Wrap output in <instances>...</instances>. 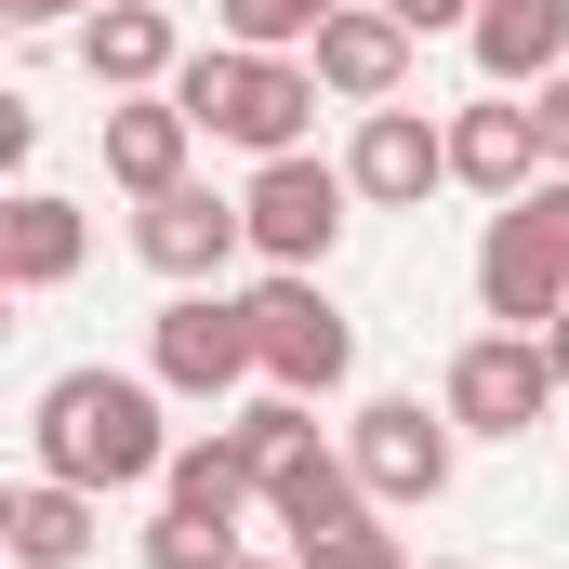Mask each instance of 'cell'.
Masks as SVG:
<instances>
[{"label": "cell", "instance_id": "6da1fadb", "mask_svg": "<svg viewBox=\"0 0 569 569\" xmlns=\"http://www.w3.org/2000/svg\"><path fill=\"white\" fill-rule=\"evenodd\" d=\"M159 371H107V358H80V371H53L40 398H27V463L40 477H67V490H159L172 477V450L186 437L159 425Z\"/></svg>", "mask_w": 569, "mask_h": 569}, {"label": "cell", "instance_id": "7a4b0ae2", "mask_svg": "<svg viewBox=\"0 0 569 569\" xmlns=\"http://www.w3.org/2000/svg\"><path fill=\"white\" fill-rule=\"evenodd\" d=\"M172 107L212 146H239V159H291L318 133V67L305 53H252V40H199L172 67Z\"/></svg>", "mask_w": 569, "mask_h": 569}, {"label": "cell", "instance_id": "3957f363", "mask_svg": "<svg viewBox=\"0 0 569 569\" xmlns=\"http://www.w3.org/2000/svg\"><path fill=\"white\" fill-rule=\"evenodd\" d=\"M239 212H252V252H266V266H305V279H318V266L345 252V212H358V186H345V159L291 146V159H252Z\"/></svg>", "mask_w": 569, "mask_h": 569}, {"label": "cell", "instance_id": "277c9868", "mask_svg": "<svg viewBox=\"0 0 569 569\" xmlns=\"http://www.w3.org/2000/svg\"><path fill=\"white\" fill-rule=\"evenodd\" d=\"M239 305H252V345H266V385L279 398H331L358 371V318L305 279V266H266V291H239Z\"/></svg>", "mask_w": 569, "mask_h": 569}, {"label": "cell", "instance_id": "5b68a950", "mask_svg": "<svg viewBox=\"0 0 569 569\" xmlns=\"http://www.w3.org/2000/svg\"><path fill=\"white\" fill-rule=\"evenodd\" d=\"M557 358H543V331H477V345H450V385H437V411L463 437H530L557 411Z\"/></svg>", "mask_w": 569, "mask_h": 569}, {"label": "cell", "instance_id": "8992f818", "mask_svg": "<svg viewBox=\"0 0 569 569\" xmlns=\"http://www.w3.org/2000/svg\"><path fill=\"white\" fill-rule=\"evenodd\" d=\"M146 371H159L172 398H239V385L266 371L252 305H226V291H172V305L146 318Z\"/></svg>", "mask_w": 569, "mask_h": 569}, {"label": "cell", "instance_id": "52a82bcc", "mask_svg": "<svg viewBox=\"0 0 569 569\" xmlns=\"http://www.w3.org/2000/svg\"><path fill=\"white\" fill-rule=\"evenodd\" d=\"M345 186H358V212H425L437 186H450V120H425V107H358Z\"/></svg>", "mask_w": 569, "mask_h": 569}, {"label": "cell", "instance_id": "ba28073f", "mask_svg": "<svg viewBox=\"0 0 569 569\" xmlns=\"http://www.w3.org/2000/svg\"><path fill=\"white\" fill-rule=\"evenodd\" d=\"M345 450H358L371 503H437V490H450V463H463V425L425 411V398H371V411L345 425Z\"/></svg>", "mask_w": 569, "mask_h": 569}, {"label": "cell", "instance_id": "9c48e42d", "mask_svg": "<svg viewBox=\"0 0 569 569\" xmlns=\"http://www.w3.org/2000/svg\"><path fill=\"white\" fill-rule=\"evenodd\" d=\"M133 252H146L172 291H212V279H226V252H252V212L212 199V186L186 172L172 199H133Z\"/></svg>", "mask_w": 569, "mask_h": 569}, {"label": "cell", "instance_id": "30bf717a", "mask_svg": "<svg viewBox=\"0 0 569 569\" xmlns=\"http://www.w3.org/2000/svg\"><path fill=\"white\" fill-rule=\"evenodd\" d=\"M477 305H490L503 331H543V318L569 305V252H557V226H543L530 199L490 212V239H477Z\"/></svg>", "mask_w": 569, "mask_h": 569}, {"label": "cell", "instance_id": "8fae6325", "mask_svg": "<svg viewBox=\"0 0 569 569\" xmlns=\"http://www.w3.org/2000/svg\"><path fill=\"white\" fill-rule=\"evenodd\" d=\"M305 67H318L331 107H398V93H411V27H398L385 0H345V13L305 40Z\"/></svg>", "mask_w": 569, "mask_h": 569}, {"label": "cell", "instance_id": "7c38bea8", "mask_svg": "<svg viewBox=\"0 0 569 569\" xmlns=\"http://www.w3.org/2000/svg\"><path fill=\"white\" fill-rule=\"evenodd\" d=\"M450 186H477L490 212H503V199H530V186H543V107H517V93L450 107Z\"/></svg>", "mask_w": 569, "mask_h": 569}, {"label": "cell", "instance_id": "4fadbf2b", "mask_svg": "<svg viewBox=\"0 0 569 569\" xmlns=\"http://www.w3.org/2000/svg\"><path fill=\"white\" fill-rule=\"evenodd\" d=\"M93 146H107V186H120V199H172V186H186V146H199V120H186L172 93H107Z\"/></svg>", "mask_w": 569, "mask_h": 569}, {"label": "cell", "instance_id": "5bb4252c", "mask_svg": "<svg viewBox=\"0 0 569 569\" xmlns=\"http://www.w3.org/2000/svg\"><path fill=\"white\" fill-rule=\"evenodd\" d=\"M80 266H93V212L53 186H13L0 199V291H67Z\"/></svg>", "mask_w": 569, "mask_h": 569}, {"label": "cell", "instance_id": "9a60e30c", "mask_svg": "<svg viewBox=\"0 0 569 569\" xmlns=\"http://www.w3.org/2000/svg\"><path fill=\"white\" fill-rule=\"evenodd\" d=\"M463 53H477L490 93H543V80L569 67V0H477Z\"/></svg>", "mask_w": 569, "mask_h": 569}, {"label": "cell", "instance_id": "2e32d148", "mask_svg": "<svg viewBox=\"0 0 569 569\" xmlns=\"http://www.w3.org/2000/svg\"><path fill=\"white\" fill-rule=\"evenodd\" d=\"M80 67H93V93H172L186 27L159 0H107V13H80Z\"/></svg>", "mask_w": 569, "mask_h": 569}, {"label": "cell", "instance_id": "e0dca14e", "mask_svg": "<svg viewBox=\"0 0 569 569\" xmlns=\"http://www.w3.org/2000/svg\"><path fill=\"white\" fill-rule=\"evenodd\" d=\"M93 530H107V490H67V477H40V463H27V490L0 503L13 569H80V557H93Z\"/></svg>", "mask_w": 569, "mask_h": 569}, {"label": "cell", "instance_id": "ac0fdd59", "mask_svg": "<svg viewBox=\"0 0 569 569\" xmlns=\"http://www.w3.org/2000/svg\"><path fill=\"white\" fill-rule=\"evenodd\" d=\"M266 517H279L291 543H331V530H358V517H371V477H358V450H305L279 490H266Z\"/></svg>", "mask_w": 569, "mask_h": 569}, {"label": "cell", "instance_id": "d6986e66", "mask_svg": "<svg viewBox=\"0 0 569 569\" xmlns=\"http://www.w3.org/2000/svg\"><path fill=\"white\" fill-rule=\"evenodd\" d=\"M159 503H199V517H226V530H239V517H266V477L239 463V437L212 425V437H186V450H172V477H159Z\"/></svg>", "mask_w": 569, "mask_h": 569}, {"label": "cell", "instance_id": "ffe728a7", "mask_svg": "<svg viewBox=\"0 0 569 569\" xmlns=\"http://www.w3.org/2000/svg\"><path fill=\"white\" fill-rule=\"evenodd\" d=\"M226 437H239V463H252V477H266V490H279L291 463H305V450H318V398H279V385H266V398H252V411H226Z\"/></svg>", "mask_w": 569, "mask_h": 569}, {"label": "cell", "instance_id": "44dd1931", "mask_svg": "<svg viewBox=\"0 0 569 569\" xmlns=\"http://www.w3.org/2000/svg\"><path fill=\"white\" fill-rule=\"evenodd\" d=\"M345 0H212V40H252V53H305Z\"/></svg>", "mask_w": 569, "mask_h": 569}, {"label": "cell", "instance_id": "7402d4cb", "mask_svg": "<svg viewBox=\"0 0 569 569\" xmlns=\"http://www.w3.org/2000/svg\"><path fill=\"white\" fill-rule=\"evenodd\" d=\"M146 569H239V530L199 517V503H159L146 517Z\"/></svg>", "mask_w": 569, "mask_h": 569}, {"label": "cell", "instance_id": "603a6c76", "mask_svg": "<svg viewBox=\"0 0 569 569\" xmlns=\"http://www.w3.org/2000/svg\"><path fill=\"white\" fill-rule=\"evenodd\" d=\"M291 557H305V569H411V543L358 517V530H331V543H291Z\"/></svg>", "mask_w": 569, "mask_h": 569}, {"label": "cell", "instance_id": "cb8c5ba5", "mask_svg": "<svg viewBox=\"0 0 569 569\" xmlns=\"http://www.w3.org/2000/svg\"><path fill=\"white\" fill-rule=\"evenodd\" d=\"M530 107H543V172H569V67L543 80V93H530Z\"/></svg>", "mask_w": 569, "mask_h": 569}, {"label": "cell", "instance_id": "d4e9b609", "mask_svg": "<svg viewBox=\"0 0 569 569\" xmlns=\"http://www.w3.org/2000/svg\"><path fill=\"white\" fill-rule=\"evenodd\" d=\"M40 159V120H27V93H0V172H27Z\"/></svg>", "mask_w": 569, "mask_h": 569}, {"label": "cell", "instance_id": "484cf974", "mask_svg": "<svg viewBox=\"0 0 569 569\" xmlns=\"http://www.w3.org/2000/svg\"><path fill=\"white\" fill-rule=\"evenodd\" d=\"M385 13H398L411 40H437V27H477V0H385Z\"/></svg>", "mask_w": 569, "mask_h": 569}, {"label": "cell", "instance_id": "4316f807", "mask_svg": "<svg viewBox=\"0 0 569 569\" xmlns=\"http://www.w3.org/2000/svg\"><path fill=\"white\" fill-rule=\"evenodd\" d=\"M13 27H80V13H107V0H0Z\"/></svg>", "mask_w": 569, "mask_h": 569}, {"label": "cell", "instance_id": "83f0119b", "mask_svg": "<svg viewBox=\"0 0 569 569\" xmlns=\"http://www.w3.org/2000/svg\"><path fill=\"white\" fill-rule=\"evenodd\" d=\"M530 212L557 226V252H569V172H543V186H530Z\"/></svg>", "mask_w": 569, "mask_h": 569}, {"label": "cell", "instance_id": "f1b7e54d", "mask_svg": "<svg viewBox=\"0 0 569 569\" xmlns=\"http://www.w3.org/2000/svg\"><path fill=\"white\" fill-rule=\"evenodd\" d=\"M543 358H557V385H569V305H557V318H543Z\"/></svg>", "mask_w": 569, "mask_h": 569}, {"label": "cell", "instance_id": "f546056e", "mask_svg": "<svg viewBox=\"0 0 569 569\" xmlns=\"http://www.w3.org/2000/svg\"><path fill=\"white\" fill-rule=\"evenodd\" d=\"M239 569H305V557H239Z\"/></svg>", "mask_w": 569, "mask_h": 569}, {"label": "cell", "instance_id": "4dcf8cb0", "mask_svg": "<svg viewBox=\"0 0 569 569\" xmlns=\"http://www.w3.org/2000/svg\"><path fill=\"white\" fill-rule=\"evenodd\" d=\"M437 569H477V557H437Z\"/></svg>", "mask_w": 569, "mask_h": 569}]
</instances>
